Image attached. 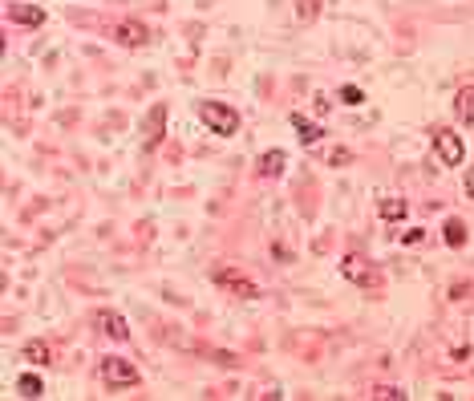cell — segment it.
<instances>
[{
  "label": "cell",
  "mask_w": 474,
  "mask_h": 401,
  "mask_svg": "<svg viewBox=\"0 0 474 401\" xmlns=\"http://www.w3.org/2000/svg\"><path fill=\"white\" fill-rule=\"evenodd\" d=\"M341 276H345L348 284H357L361 292H369V296H381V292H386V271L377 264H369L365 256H345V260H341Z\"/></svg>",
  "instance_id": "6da1fadb"
},
{
  "label": "cell",
  "mask_w": 474,
  "mask_h": 401,
  "mask_svg": "<svg viewBox=\"0 0 474 401\" xmlns=\"http://www.w3.org/2000/svg\"><path fill=\"white\" fill-rule=\"evenodd\" d=\"M211 280H215L223 292H231L235 300H256V296H259L256 280H252L248 271H239V267H215V271H211Z\"/></svg>",
  "instance_id": "7a4b0ae2"
},
{
  "label": "cell",
  "mask_w": 474,
  "mask_h": 401,
  "mask_svg": "<svg viewBox=\"0 0 474 401\" xmlns=\"http://www.w3.org/2000/svg\"><path fill=\"white\" fill-rule=\"evenodd\" d=\"M199 118H203L207 130L223 134V138L239 130V114H235L231 106H219V101H203V106H199Z\"/></svg>",
  "instance_id": "3957f363"
},
{
  "label": "cell",
  "mask_w": 474,
  "mask_h": 401,
  "mask_svg": "<svg viewBox=\"0 0 474 401\" xmlns=\"http://www.w3.org/2000/svg\"><path fill=\"white\" fill-rule=\"evenodd\" d=\"M102 381L110 389H130V385H138V369L130 365L126 356H106L102 361Z\"/></svg>",
  "instance_id": "277c9868"
},
{
  "label": "cell",
  "mask_w": 474,
  "mask_h": 401,
  "mask_svg": "<svg viewBox=\"0 0 474 401\" xmlns=\"http://www.w3.org/2000/svg\"><path fill=\"white\" fill-rule=\"evenodd\" d=\"M434 150H438V158L446 162V167H458L462 158H466V146H462V138L450 130H438L434 134Z\"/></svg>",
  "instance_id": "5b68a950"
},
{
  "label": "cell",
  "mask_w": 474,
  "mask_h": 401,
  "mask_svg": "<svg viewBox=\"0 0 474 401\" xmlns=\"http://www.w3.org/2000/svg\"><path fill=\"white\" fill-rule=\"evenodd\" d=\"M93 324L110 337V341H126L130 337V324H126V316H118V312H110V308H97L93 312Z\"/></svg>",
  "instance_id": "8992f818"
},
{
  "label": "cell",
  "mask_w": 474,
  "mask_h": 401,
  "mask_svg": "<svg viewBox=\"0 0 474 401\" xmlns=\"http://www.w3.org/2000/svg\"><path fill=\"white\" fill-rule=\"evenodd\" d=\"M114 41L118 45H146L150 41V29L142 25V21H122V25H114Z\"/></svg>",
  "instance_id": "52a82bcc"
},
{
  "label": "cell",
  "mask_w": 474,
  "mask_h": 401,
  "mask_svg": "<svg viewBox=\"0 0 474 401\" xmlns=\"http://www.w3.org/2000/svg\"><path fill=\"white\" fill-rule=\"evenodd\" d=\"M454 114H458V122L474 126V86H462L454 93Z\"/></svg>",
  "instance_id": "ba28073f"
},
{
  "label": "cell",
  "mask_w": 474,
  "mask_h": 401,
  "mask_svg": "<svg viewBox=\"0 0 474 401\" xmlns=\"http://www.w3.org/2000/svg\"><path fill=\"white\" fill-rule=\"evenodd\" d=\"M284 167H288V154H284V150H268V154L259 158V175H268V178L284 175Z\"/></svg>",
  "instance_id": "9c48e42d"
},
{
  "label": "cell",
  "mask_w": 474,
  "mask_h": 401,
  "mask_svg": "<svg viewBox=\"0 0 474 401\" xmlns=\"http://www.w3.org/2000/svg\"><path fill=\"white\" fill-rule=\"evenodd\" d=\"M8 16H12L16 25H41L45 21V12L33 8V4H8Z\"/></svg>",
  "instance_id": "30bf717a"
},
{
  "label": "cell",
  "mask_w": 474,
  "mask_h": 401,
  "mask_svg": "<svg viewBox=\"0 0 474 401\" xmlns=\"http://www.w3.org/2000/svg\"><path fill=\"white\" fill-rule=\"evenodd\" d=\"M288 122H292V130L300 134V142H304V146H312V142L320 138V126H312V122H308L304 114H288Z\"/></svg>",
  "instance_id": "8fae6325"
},
{
  "label": "cell",
  "mask_w": 474,
  "mask_h": 401,
  "mask_svg": "<svg viewBox=\"0 0 474 401\" xmlns=\"http://www.w3.org/2000/svg\"><path fill=\"white\" fill-rule=\"evenodd\" d=\"M442 239H446V247H462V243H466V223L462 219H446Z\"/></svg>",
  "instance_id": "7c38bea8"
},
{
  "label": "cell",
  "mask_w": 474,
  "mask_h": 401,
  "mask_svg": "<svg viewBox=\"0 0 474 401\" xmlns=\"http://www.w3.org/2000/svg\"><path fill=\"white\" fill-rule=\"evenodd\" d=\"M381 219H389V223H397V219H405V211H410V203L405 199H381Z\"/></svg>",
  "instance_id": "4fadbf2b"
},
{
  "label": "cell",
  "mask_w": 474,
  "mask_h": 401,
  "mask_svg": "<svg viewBox=\"0 0 474 401\" xmlns=\"http://www.w3.org/2000/svg\"><path fill=\"white\" fill-rule=\"evenodd\" d=\"M25 356H29L33 365H49V345H45V341H29V345H25Z\"/></svg>",
  "instance_id": "5bb4252c"
},
{
  "label": "cell",
  "mask_w": 474,
  "mask_h": 401,
  "mask_svg": "<svg viewBox=\"0 0 474 401\" xmlns=\"http://www.w3.org/2000/svg\"><path fill=\"white\" fill-rule=\"evenodd\" d=\"M21 393H25V398H41L45 381H41V377H33V373H25V377H21Z\"/></svg>",
  "instance_id": "9a60e30c"
},
{
  "label": "cell",
  "mask_w": 474,
  "mask_h": 401,
  "mask_svg": "<svg viewBox=\"0 0 474 401\" xmlns=\"http://www.w3.org/2000/svg\"><path fill=\"white\" fill-rule=\"evenodd\" d=\"M320 4H324V0H296V16H300V21H316V16H320Z\"/></svg>",
  "instance_id": "2e32d148"
},
{
  "label": "cell",
  "mask_w": 474,
  "mask_h": 401,
  "mask_svg": "<svg viewBox=\"0 0 474 401\" xmlns=\"http://www.w3.org/2000/svg\"><path fill=\"white\" fill-rule=\"evenodd\" d=\"M341 101H345V106H361V101H365V93H361L357 86H341Z\"/></svg>",
  "instance_id": "e0dca14e"
},
{
  "label": "cell",
  "mask_w": 474,
  "mask_h": 401,
  "mask_svg": "<svg viewBox=\"0 0 474 401\" xmlns=\"http://www.w3.org/2000/svg\"><path fill=\"white\" fill-rule=\"evenodd\" d=\"M373 398H389V401H401V398H410V393H401L397 385H377V389H373Z\"/></svg>",
  "instance_id": "ac0fdd59"
},
{
  "label": "cell",
  "mask_w": 474,
  "mask_h": 401,
  "mask_svg": "<svg viewBox=\"0 0 474 401\" xmlns=\"http://www.w3.org/2000/svg\"><path fill=\"white\" fill-rule=\"evenodd\" d=\"M401 243H405V247H414V243H422V227H418V231H405V235H401Z\"/></svg>",
  "instance_id": "d6986e66"
},
{
  "label": "cell",
  "mask_w": 474,
  "mask_h": 401,
  "mask_svg": "<svg viewBox=\"0 0 474 401\" xmlns=\"http://www.w3.org/2000/svg\"><path fill=\"white\" fill-rule=\"evenodd\" d=\"M466 195H471V199H474V171H471V175H466Z\"/></svg>",
  "instance_id": "ffe728a7"
}]
</instances>
